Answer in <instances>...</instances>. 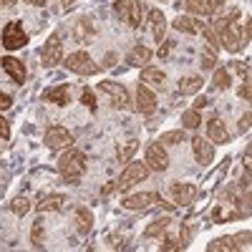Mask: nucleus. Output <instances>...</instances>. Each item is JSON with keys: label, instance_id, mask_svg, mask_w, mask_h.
<instances>
[{"label": "nucleus", "instance_id": "nucleus-1", "mask_svg": "<svg viewBox=\"0 0 252 252\" xmlns=\"http://www.w3.org/2000/svg\"><path fill=\"white\" fill-rule=\"evenodd\" d=\"M217 33H220V43L229 51V53H240L247 43H250V18L242 20L240 10H229L224 18H220L215 23Z\"/></svg>", "mask_w": 252, "mask_h": 252}, {"label": "nucleus", "instance_id": "nucleus-2", "mask_svg": "<svg viewBox=\"0 0 252 252\" xmlns=\"http://www.w3.org/2000/svg\"><path fill=\"white\" fill-rule=\"evenodd\" d=\"M58 172L68 184H76L83 174H86V154L81 149H73V146L63 149L61 161H58Z\"/></svg>", "mask_w": 252, "mask_h": 252}, {"label": "nucleus", "instance_id": "nucleus-3", "mask_svg": "<svg viewBox=\"0 0 252 252\" xmlns=\"http://www.w3.org/2000/svg\"><path fill=\"white\" fill-rule=\"evenodd\" d=\"M149 166H146V161H126L124 172L116 182H111V189L114 192H126V189H131L134 184L144 182L146 177H149Z\"/></svg>", "mask_w": 252, "mask_h": 252}, {"label": "nucleus", "instance_id": "nucleus-4", "mask_svg": "<svg viewBox=\"0 0 252 252\" xmlns=\"http://www.w3.org/2000/svg\"><path fill=\"white\" fill-rule=\"evenodd\" d=\"M96 89H98L101 94H106L116 109H124V111H131V109H134L131 96H129V91H126L124 83H116V81H98Z\"/></svg>", "mask_w": 252, "mask_h": 252}, {"label": "nucleus", "instance_id": "nucleus-5", "mask_svg": "<svg viewBox=\"0 0 252 252\" xmlns=\"http://www.w3.org/2000/svg\"><path fill=\"white\" fill-rule=\"evenodd\" d=\"M63 66H66L68 71H73V73H78V76H96L101 71L98 63L86 51H73L66 61H63Z\"/></svg>", "mask_w": 252, "mask_h": 252}, {"label": "nucleus", "instance_id": "nucleus-6", "mask_svg": "<svg viewBox=\"0 0 252 252\" xmlns=\"http://www.w3.org/2000/svg\"><path fill=\"white\" fill-rule=\"evenodd\" d=\"M114 10H116V15H119L129 28H139V26H141V18H144L141 0H116Z\"/></svg>", "mask_w": 252, "mask_h": 252}, {"label": "nucleus", "instance_id": "nucleus-7", "mask_svg": "<svg viewBox=\"0 0 252 252\" xmlns=\"http://www.w3.org/2000/svg\"><path fill=\"white\" fill-rule=\"evenodd\" d=\"M63 61V40H61V33H51L48 40H46V46L40 48V66H46V68H53L58 66V63Z\"/></svg>", "mask_w": 252, "mask_h": 252}, {"label": "nucleus", "instance_id": "nucleus-8", "mask_svg": "<svg viewBox=\"0 0 252 252\" xmlns=\"http://www.w3.org/2000/svg\"><path fill=\"white\" fill-rule=\"evenodd\" d=\"M3 40V48H8V51H20L26 43H28V33L23 31V26H20V20H10V23H5V28H3V35H0Z\"/></svg>", "mask_w": 252, "mask_h": 252}, {"label": "nucleus", "instance_id": "nucleus-9", "mask_svg": "<svg viewBox=\"0 0 252 252\" xmlns=\"http://www.w3.org/2000/svg\"><path fill=\"white\" fill-rule=\"evenodd\" d=\"M144 161L152 172H166L169 169V154H166L164 144L161 141H154L146 146V154H144Z\"/></svg>", "mask_w": 252, "mask_h": 252}, {"label": "nucleus", "instance_id": "nucleus-10", "mask_svg": "<svg viewBox=\"0 0 252 252\" xmlns=\"http://www.w3.org/2000/svg\"><path fill=\"white\" fill-rule=\"evenodd\" d=\"M43 141L51 152H61V149H68L73 144V136H71L68 129H63V126H51V129H46Z\"/></svg>", "mask_w": 252, "mask_h": 252}, {"label": "nucleus", "instance_id": "nucleus-11", "mask_svg": "<svg viewBox=\"0 0 252 252\" xmlns=\"http://www.w3.org/2000/svg\"><path fill=\"white\" fill-rule=\"evenodd\" d=\"M169 194L174 199V204L184 207V204H192L197 197H199V189L194 184H189V182H174L169 187Z\"/></svg>", "mask_w": 252, "mask_h": 252}, {"label": "nucleus", "instance_id": "nucleus-12", "mask_svg": "<svg viewBox=\"0 0 252 252\" xmlns=\"http://www.w3.org/2000/svg\"><path fill=\"white\" fill-rule=\"evenodd\" d=\"M134 109H136L141 116H152V114L157 111V96H154V91H152L149 86H146V83H139Z\"/></svg>", "mask_w": 252, "mask_h": 252}, {"label": "nucleus", "instance_id": "nucleus-13", "mask_svg": "<svg viewBox=\"0 0 252 252\" xmlns=\"http://www.w3.org/2000/svg\"><path fill=\"white\" fill-rule=\"evenodd\" d=\"M157 202H159V194H157V192H136V194L124 197V199H121V207L139 212V209H149V207L157 204Z\"/></svg>", "mask_w": 252, "mask_h": 252}, {"label": "nucleus", "instance_id": "nucleus-14", "mask_svg": "<svg viewBox=\"0 0 252 252\" xmlns=\"http://www.w3.org/2000/svg\"><path fill=\"white\" fill-rule=\"evenodd\" d=\"M192 152H194V159L207 166V164H212L215 161V146L209 139H202V136H192Z\"/></svg>", "mask_w": 252, "mask_h": 252}, {"label": "nucleus", "instance_id": "nucleus-15", "mask_svg": "<svg viewBox=\"0 0 252 252\" xmlns=\"http://www.w3.org/2000/svg\"><path fill=\"white\" fill-rule=\"evenodd\" d=\"M0 66H3V71L10 76V81L18 83V86L26 81V66H23V61H18L13 56H5V58H0Z\"/></svg>", "mask_w": 252, "mask_h": 252}, {"label": "nucleus", "instance_id": "nucleus-16", "mask_svg": "<svg viewBox=\"0 0 252 252\" xmlns=\"http://www.w3.org/2000/svg\"><path fill=\"white\" fill-rule=\"evenodd\" d=\"M43 101L48 103H56V106H66V103L71 101V86L68 83H61V86H51L43 91V96H40Z\"/></svg>", "mask_w": 252, "mask_h": 252}, {"label": "nucleus", "instance_id": "nucleus-17", "mask_svg": "<svg viewBox=\"0 0 252 252\" xmlns=\"http://www.w3.org/2000/svg\"><path fill=\"white\" fill-rule=\"evenodd\" d=\"M207 139L215 141V144H227L229 141V131H227L224 121H220L217 116L207 119Z\"/></svg>", "mask_w": 252, "mask_h": 252}, {"label": "nucleus", "instance_id": "nucleus-18", "mask_svg": "<svg viewBox=\"0 0 252 252\" xmlns=\"http://www.w3.org/2000/svg\"><path fill=\"white\" fill-rule=\"evenodd\" d=\"M149 61H152V48L149 46H141L136 43L129 53H126V63L134 68H144V66H149Z\"/></svg>", "mask_w": 252, "mask_h": 252}, {"label": "nucleus", "instance_id": "nucleus-19", "mask_svg": "<svg viewBox=\"0 0 252 252\" xmlns=\"http://www.w3.org/2000/svg\"><path fill=\"white\" fill-rule=\"evenodd\" d=\"M149 26H152L154 40H157V43H161V40L166 38V15H164V10H159V8H152L149 10Z\"/></svg>", "mask_w": 252, "mask_h": 252}, {"label": "nucleus", "instance_id": "nucleus-20", "mask_svg": "<svg viewBox=\"0 0 252 252\" xmlns=\"http://www.w3.org/2000/svg\"><path fill=\"white\" fill-rule=\"evenodd\" d=\"M172 26H174V31L187 33V35H197L199 33V20L194 15H177L172 20Z\"/></svg>", "mask_w": 252, "mask_h": 252}, {"label": "nucleus", "instance_id": "nucleus-21", "mask_svg": "<svg viewBox=\"0 0 252 252\" xmlns=\"http://www.w3.org/2000/svg\"><path fill=\"white\" fill-rule=\"evenodd\" d=\"M184 8L189 10V15H215L217 13V8L212 5V0H184Z\"/></svg>", "mask_w": 252, "mask_h": 252}, {"label": "nucleus", "instance_id": "nucleus-22", "mask_svg": "<svg viewBox=\"0 0 252 252\" xmlns=\"http://www.w3.org/2000/svg\"><path fill=\"white\" fill-rule=\"evenodd\" d=\"M76 229L81 235H89L94 229V212L89 207H76Z\"/></svg>", "mask_w": 252, "mask_h": 252}, {"label": "nucleus", "instance_id": "nucleus-23", "mask_svg": "<svg viewBox=\"0 0 252 252\" xmlns=\"http://www.w3.org/2000/svg\"><path fill=\"white\" fill-rule=\"evenodd\" d=\"M164 71L161 68H154V66H144L141 68V83H146V86H157V89H164Z\"/></svg>", "mask_w": 252, "mask_h": 252}, {"label": "nucleus", "instance_id": "nucleus-24", "mask_svg": "<svg viewBox=\"0 0 252 252\" xmlns=\"http://www.w3.org/2000/svg\"><path fill=\"white\" fill-rule=\"evenodd\" d=\"M63 207H66V197H63V194H48L46 199L38 202V212L40 215H43V212H61Z\"/></svg>", "mask_w": 252, "mask_h": 252}, {"label": "nucleus", "instance_id": "nucleus-25", "mask_svg": "<svg viewBox=\"0 0 252 252\" xmlns=\"http://www.w3.org/2000/svg\"><path fill=\"white\" fill-rule=\"evenodd\" d=\"M202 76H184L182 81H179V94H184V96H194V94H199L202 91Z\"/></svg>", "mask_w": 252, "mask_h": 252}, {"label": "nucleus", "instance_id": "nucleus-26", "mask_svg": "<svg viewBox=\"0 0 252 252\" xmlns=\"http://www.w3.org/2000/svg\"><path fill=\"white\" fill-rule=\"evenodd\" d=\"M199 68H202V71H215V68H217V48H212V46H202V53H199Z\"/></svg>", "mask_w": 252, "mask_h": 252}, {"label": "nucleus", "instance_id": "nucleus-27", "mask_svg": "<svg viewBox=\"0 0 252 252\" xmlns=\"http://www.w3.org/2000/svg\"><path fill=\"white\" fill-rule=\"evenodd\" d=\"M199 33L204 35V40H207V46H212V48H222V43H220V33H217V28H215V23H204V20H199Z\"/></svg>", "mask_w": 252, "mask_h": 252}, {"label": "nucleus", "instance_id": "nucleus-28", "mask_svg": "<svg viewBox=\"0 0 252 252\" xmlns=\"http://www.w3.org/2000/svg\"><path fill=\"white\" fill-rule=\"evenodd\" d=\"M139 149V141L136 139H129V141H124L119 149H116V159H119V164H126V161H131V157H134V152Z\"/></svg>", "mask_w": 252, "mask_h": 252}, {"label": "nucleus", "instance_id": "nucleus-29", "mask_svg": "<svg viewBox=\"0 0 252 252\" xmlns=\"http://www.w3.org/2000/svg\"><path fill=\"white\" fill-rule=\"evenodd\" d=\"M212 86H215L217 91H227L229 86H232V76H229V71H227V68H215Z\"/></svg>", "mask_w": 252, "mask_h": 252}, {"label": "nucleus", "instance_id": "nucleus-30", "mask_svg": "<svg viewBox=\"0 0 252 252\" xmlns=\"http://www.w3.org/2000/svg\"><path fill=\"white\" fill-rule=\"evenodd\" d=\"M73 35H76V40H78V43H89V38L94 35V26H91V18H83L81 23L76 26Z\"/></svg>", "mask_w": 252, "mask_h": 252}, {"label": "nucleus", "instance_id": "nucleus-31", "mask_svg": "<svg viewBox=\"0 0 252 252\" xmlns=\"http://www.w3.org/2000/svg\"><path fill=\"white\" fill-rule=\"evenodd\" d=\"M169 217H161V220H154L149 227L144 229V237H159V235H164L166 229H169Z\"/></svg>", "mask_w": 252, "mask_h": 252}, {"label": "nucleus", "instance_id": "nucleus-32", "mask_svg": "<svg viewBox=\"0 0 252 252\" xmlns=\"http://www.w3.org/2000/svg\"><path fill=\"white\" fill-rule=\"evenodd\" d=\"M43 235H46V227H43V220H35L33 222V229H31V245L33 250H43Z\"/></svg>", "mask_w": 252, "mask_h": 252}, {"label": "nucleus", "instance_id": "nucleus-33", "mask_svg": "<svg viewBox=\"0 0 252 252\" xmlns=\"http://www.w3.org/2000/svg\"><path fill=\"white\" fill-rule=\"evenodd\" d=\"M207 250H209V252H220V250L235 252L237 247H235V240H232V237H217V240H212V242L207 245Z\"/></svg>", "mask_w": 252, "mask_h": 252}, {"label": "nucleus", "instance_id": "nucleus-34", "mask_svg": "<svg viewBox=\"0 0 252 252\" xmlns=\"http://www.w3.org/2000/svg\"><path fill=\"white\" fill-rule=\"evenodd\" d=\"M199 124H202L199 111L189 109V111H184V114H182V129H199Z\"/></svg>", "mask_w": 252, "mask_h": 252}, {"label": "nucleus", "instance_id": "nucleus-35", "mask_svg": "<svg viewBox=\"0 0 252 252\" xmlns=\"http://www.w3.org/2000/svg\"><path fill=\"white\" fill-rule=\"evenodd\" d=\"M184 139H187V134H184V129H174V131H164L159 141H161L164 146H174V144H182Z\"/></svg>", "mask_w": 252, "mask_h": 252}, {"label": "nucleus", "instance_id": "nucleus-36", "mask_svg": "<svg viewBox=\"0 0 252 252\" xmlns=\"http://www.w3.org/2000/svg\"><path fill=\"white\" fill-rule=\"evenodd\" d=\"M28 209H31V199H26V197H18V199L10 202V212H13L15 217L28 215Z\"/></svg>", "mask_w": 252, "mask_h": 252}, {"label": "nucleus", "instance_id": "nucleus-37", "mask_svg": "<svg viewBox=\"0 0 252 252\" xmlns=\"http://www.w3.org/2000/svg\"><path fill=\"white\" fill-rule=\"evenodd\" d=\"M81 103H83V106H86L91 114H96V96H94V91L91 89H83V94H81Z\"/></svg>", "mask_w": 252, "mask_h": 252}, {"label": "nucleus", "instance_id": "nucleus-38", "mask_svg": "<svg viewBox=\"0 0 252 252\" xmlns=\"http://www.w3.org/2000/svg\"><path fill=\"white\" fill-rule=\"evenodd\" d=\"M232 240H235V247H237V250H250V240H252V232H250V229H245V232L235 235Z\"/></svg>", "mask_w": 252, "mask_h": 252}, {"label": "nucleus", "instance_id": "nucleus-39", "mask_svg": "<svg viewBox=\"0 0 252 252\" xmlns=\"http://www.w3.org/2000/svg\"><path fill=\"white\" fill-rule=\"evenodd\" d=\"M189 240H192V227L182 224V232H179V250L189 247Z\"/></svg>", "mask_w": 252, "mask_h": 252}, {"label": "nucleus", "instance_id": "nucleus-40", "mask_svg": "<svg viewBox=\"0 0 252 252\" xmlns=\"http://www.w3.org/2000/svg\"><path fill=\"white\" fill-rule=\"evenodd\" d=\"M159 250H161V252H172V250H179V240H174V237H169V235H166V237H164V242L159 245Z\"/></svg>", "mask_w": 252, "mask_h": 252}, {"label": "nucleus", "instance_id": "nucleus-41", "mask_svg": "<svg viewBox=\"0 0 252 252\" xmlns=\"http://www.w3.org/2000/svg\"><path fill=\"white\" fill-rule=\"evenodd\" d=\"M0 139H3V141L10 139V124H8V119L3 114H0Z\"/></svg>", "mask_w": 252, "mask_h": 252}, {"label": "nucleus", "instance_id": "nucleus-42", "mask_svg": "<svg viewBox=\"0 0 252 252\" xmlns=\"http://www.w3.org/2000/svg\"><path fill=\"white\" fill-rule=\"evenodd\" d=\"M250 96H252V83H250V78H245L242 86H240V98L250 101Z\"/></svg>", "mask_w": 252, "mask_h": 252}, {"label": "nucleus", "instance_id": "nucleus-43", "mask_svg": "<svg viewBox=\"0 0 252 252\" xmlns=\"http://www.w3.org/2000/svg\"><path fill=\"white\" fill-rule=\"evenodd\" d=\"M250 119H252V114L245 111L242 119H240V134H247V131H250Z\"/></svg>", "mask_w": 252, "mask_h": 252}, {"label": "nucleus", "instance_id": "nucleus-44", "mask_svg": "<svg viewBox=\"0 0 252 252\" xmlns=\"http://www.w3.org/2000/svg\"><path fill=\"white\" fill-rule=\"evenodd\" d=\"M13 106V98L8 96V94H0V111H5V109H10Z\"/></svg>", "mask_w": 252, "mask_h": 252}, {"label": "nucleus", "instance_id": "nucleus-45", "mask_svg": "<svg viewBox=\"0 0 252 252\" xmlns=\"http://www.w3.org/2000/svg\"><path fill=\"white\" fill-rule=\"evenodd\" d=\"M204 106H207V98H204V96H199V98L194 101V111H199V109H204Z\"/></svg>", "mask_w": 252, "mask_h": 252}, {"label": "nucleus", "instance_id": "nucleus-46", "mask_svg": "<svg viewBox=\"0 0 252 252\" xmlns=\"http://www.w3.org/2000/svg\"><path fill=\"white\" fill-rule=\"evenodd\" d=\"M28 3H31V5H35V8H43V5L48 3V0H28Z\"/></svg>", "mask_w": 252, "mask_h": 252}, {"label": "nucleus", "instance_id": "nucleus-47", "mask_svg": "<svg viewBox=\"0 0 252 252\" xmlns=\"http://www.w3.org/2000/svg\"><path fill=\"white\" fill-rule=\"evenodd\" d=\"M15 0H0V8H13Z\"/></svg>", "mask_w": 252, "mask_h": 252}, {"label": "nucleus", "instance_id": "nucleus-48", "mask_svg": "<svg viewBox=\"0 0 252 252\" xmlns=\"http://www.w3.org/2000/svg\"><path fill=\"white\" fill-rule=\"evenodd\" d=\"M114 58H116L114 53H109V56H106V66H114Z\"/></svg>", "mask_w": 252, "mask_h": 252}, {"label": "nucleus", "instance_id": "nucleus-49", "mask_svg": "<svg viewBox=\"0 0 252 252\" xmlns=\"http://www.w3.org/2000/svg\"><path fill=\"white\" fill-rule=\"evenodd\" d=\"M224 3H227V0H212V5H215V8H222Z\"/></svg>", "mask_w": 252, "mask_h": 252}, {"label": "nucleus", "instance_id": "nucleus-50", "mask_svg": "<svg viewBox=\"0 0 252 252\" xmlns=\"http://www.w3.org/2000/svg\"><path fill=\"white\" fill-rule=\"evenodd\" d=\"M73 3H76V0H63V5H66V8H68V5H73Z\"/></svg>", "mask_w": 252, "mask_h": 252}]
</instances>
